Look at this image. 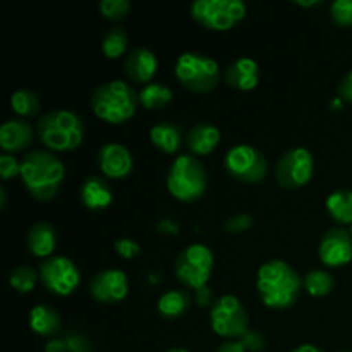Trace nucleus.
Returning <instances> with one entry per match:
<instances>
[{
    "label": "nucleus",
    "mask_w": 352,
    "mask_h": 352,
    "mask_svg": "<svg viewBox=\"0 0 352 352\" xmlns=\"http://www.w3.org/2000/svg\"><path fill=\"white\" fill-rule=\"evenodd\" d=\"M64 177L65 167L54 151H28L21 160V179L24 188L38 201L55 198Z\"/></svg>",
    "instance_id": "f257e3e1"
},
{
    "label": "nucleus",
    "mask_w": 352,
    "mask_h": 352,
    "mask_svg": "<svg viewBox=\"0 0 352 352\" xmlns=\"http://www.w3.org/2000/svg\"><path fill=\"white\" fill-rule=\"evenodd\" d=\"M256 289L267 308L287 309L298 301L302 280L289 263L282 260H270L258 270Z\"/></svg>",
    "instance_id": "f03ea898"
},
{
    "label": "nucleus",
    "mask_w": 352,
    "mask_h": 352,
    "mask_svg": "<svg viewBox=\"0 0 352 352\" xmlns=\"http://www.w3.org/2000/svg\"><path fill=\"white\" fill-rule=\"evenodd\" d=\"M36 134L48 150L72 151L82 143L85 122L72 110H48L38 120Z\"/></svg>",
    "instance_id": "7ed1b4c3"
},
{
    "label": "nucleus",
    "mask_w": 352,
    "mask_h": 352,
    "mask_svg": "<svg viewBox=\"0 0 352 352\" xmlns=\"http://www.w3.org/2000/svg\"><path fill=\"white\" fill-rule=\"evenodd\" d=\"M138 103L140 95L119 79L98 86L91 95L93 113L109 124L127 122L136 113Z\"/></svg>",
    "instance_id": "20e7f679"
},
{
    "label": "nucleus",
    "mask_w": 352,
    "mask_h": 352,
    "mask_svg": "<svg viewBox=\"0 0 352 352\" xmlns=\"http://www.w3.org/2000/svg\"><path fill=\"white\" fill-rule=\"evenodd\" d=\"M168 192L182 203L198 201L208 188V174L201 162L192 155H181L167 174Z\"/></svg>",
    "instance_id": "39448f33"
},
{
    "label": "nucleus",
    "mask_w": 352,
    "mask_h": 352,
    "mask_svg": "<svg viewBox=\"0 0 352 352\" xmlns=\"http://www.w3.org/2000/svg\"><path fill=\"white\" fill-rule=\"evenodd\" d=\"M175 78L192 93H208L220 82V67L208 55L186 52L175 62Z\"/></svg>",
    "instance_id": "423d86ee"
},
{
    "label": "nucleus",
    "mask_w": 352,
    "mask_h": 352,
    "mask_svg": "<svg viewBox=\"0 0 352 352\" xmlns=\"http://www.w3.org/2000/svg\"><path fill=\"white\" fill-rule=\"evenodd\" d=\"M192 19L212 31H229L246 16L243 0H196L191 6Z\"/></svg>",
    "instance_id": "0eeeda50"
},
{
    "label": "nucleus",
    "mask_w": 352,
    "mask_h": 352,
    "mask_svg": "<svg viewBox=\"0 0 352 352\" xmlns=\"http://www.w3.org/2000/svg\"><path fill=\"white\" fill-rule=\"evenodd\" d=\"M213 261L215 258L208 246L199 243L189 244L179 253L177 260H175V277L182 285L198 291L208 284L213 272Z\"/></svg>",
    "instance_id": "6e6552de"
},
{
    "label": "nucleus",
    "mask_w": 352,
    "mask_h": 352,
    "mask_svg": "<svg viewBox=\"0 0 352 352\" xmlns=\"http://www.w3.org/2000/svg\"><path fill=\"white\" fill-rule=\"evenodd\" d=\"M227 174L243 184H258L267 177V158L258 148L251 144H237L223 158Z\"/></svg>",
    "instance_id": "1a4fd4ad"
},
{
    "label": "nucleus",
    "mask_w": 352,
    "mask_h": 352,
    "mask_svg": "<svg viewBox=\"0 0 352 352\" xmlns=\"http://www.w3.org/2000/svg\"><path fill=\"white\" fill-rule=\"evenodd\" d=\"M210 323L217 336L236 339L250 330V315L236 296L226 294L217 299L210 311Z\"/></svg>",
    "instance_id": "9d476101"
},
{
    "label": "nucleus",
    "mask_w": 352,
    "mask_h": 352,
    "mask_svg": "<svg viewBox=\"0 0 352 352\" xmlns=\"http://www.w3.org/2000/svg\"><path fill=\"white\" fill-rule=\"evenodd\" d=\"M315 174V158L308 148H291L275 167V177L284 189H299L308 184Z\"/></svg>",
    "instance_id": "9b49d317"
},
{
    "label": "nucleus",
    "mask_w": 352,
    "mask_h": 352,
    "mask_svg": "<svg viewBox=\"0 0 352 352\" xmlns=\"http://www.w3.org/2000/svg\"><path fill=\"white\" fill-rule=\"evenodd\" d=\"M40 280L48 292L55 296H71L81 282L79 268L65 256H52L40 263Z\"/></svg>",
    "instance_id": "f8f14e48"
},
{
    "label": "nucleus",
    "mask_w": 352,
    "mask_h": 352,
    "mask_svg": "<svg viewBox=\"0 0 352 352\" xmlns=\"http://www.w3.org/2000/svg\"><path fill=\"white\" fill-rule=\"evenodd\" d=\"M129 292L127 275L119 268H107L98 272L89 282V294L102 305H117Z\"/></svg>",
    "instance_id": "ddd939ff"
},
{
    "label": "nucleus",
    "mask_w": 352,
    "mask_h": 352,
    "mask_svg": "<svg viewBox=\"0 0 352 352\" xmlns=\"http://www.w3.org/2000/svg\"><path fill=\"white\" fill-rule=\"evenodd\" d=\"M320 260L330 268H339L352 260V236L346 229L333 227L320 241Z\"/></svg>",
    "instance_id": "4468645a"
},
{
    "label": "nucleus",
    "mask_w": 352,
    "mask_h": 352,
    "mask_svg": "<svg viewBox=\"0 0 352 352\" xmlns=\"http://www.w3.org/2000/svg\"><path fill=\"white\" fill-rule=\"evenodd\" d=\"M96 164L109 179H124L133 172L134 160L131 151L120 143L103 144L96 155Z\"/></svg>",
    "instance_id": "2eb2a0df"
},
{
    "label": "nucleus",
    "mask_w": 352,
    "mask_h": 352,
    "mask_svg": "<svg viewBox=\"0 0 352 352\" xmlns=\"http://www.w3.org/2000/svg\"><path fill=\"white\" fill-rule=\"evenodd\" d=\"M33 140V127L24 119H10L0 127V146L6 153L24 151L28 146H31Z\"/></svg>",
    "instance_id": "dca6fc26"
},
{
    "label": "nucleus",
    "mask_w": 352,
    "mask_h": 352,
    "mask_svg": "<svg viewBox=\"0 0 352 352\" xmlns=\"http://www.w3.org/2000/svg\"><path fill=\"white\" fill-rule=\"evenodd\" d=\"M124 69H126L127 78L133 82L144 86L150 85V81L157 74L158 69L157 55L151 50H148V48H136V50H133L127 55Z\"/></svg>",
    "instance_id": "f3484780"
},
{
    "label": "nucleus",
    "mask_w": 352,
    "mask_h": 352,
    "mask_svg": "<svg viewBox=\"0 0 352 352\" xmlns=\"http://www.w3.org/2000/svg\"><path fill=\"white\" fill-rule=\"evenodd\" d=\"M226 82L239 91H251L260 82V65L253 58H237L226 69Z\"/></svg>",
    "instance_id": "a211bd4d"
},
{
    "label": "nucleus",
    "mask_w": 352,
    "mask_h": 352,
    "mask_svg": "<svg viewBox=\"0 0 352 352\" xmlns=\"http://www.w3.org/2000/svg\"><path fill=\"white\" fill-rule=\"evenodd\" d=\"M79 195H81L82 205L91 212H102V210L109 208L113 199L112 188H110L109 181L103 179L102 175L86 177L82 181Z\"/></svg>",
    "instance_id": "6ab92c4d"
},
{
    "label": "nucleus",
    "mask_w": 352,
    "mask_h": 352,
    "mask_svg": "<svg viewBox=\"0 0 352 352\" xmlns=\"http://www.w3.org/2000/svg\"><path fill=\"white\" fill-rule=\"evenodd\" d=\"M26 246L33 256L52 258L57 248V230L48 222H36L26 234Z\"/></svg>",
    "instance_id": "aec40b11"
},
{
    "label": "nucleus",
    "mask_w": 352,
    "mask_h": 352,
    "mask_svg": "<svg viewBox=\"0 0 352 352\" xmlns=\"http://www.w3.org/2000/svg\"><path fill=\"white\" fill-rule=\"evenodd\" d=\"M220 129L213 124L208 122H199L192 127L191 131L186 136V143L188 148L192 151V155H199V157H205V155L213 153L217 150V146L220 144Z\"/></svg>",
    "instance_id": "412c9836"
},
{
    "label": "nucleus",
    "mask_w": 352,
    "mask_h": 352,
    "mask_svg": "<svg viewBox=\"0 0 352 352\" xmlns=\"http://www.w3.org/2000/svg\"><path fill=\"white\" fill-rule=\"evenodd\" d=\"M30 327L36 336L54 337L60 332V315L52 306L38 305L30 311Z\"/></svg>",
    "instance_id": "4be33fe9"
},
{
    "label": "nucleus",
    "mask_w": 352,
    "mask_h": 352,
    "mask_svg": "<svg viewBox=\"0 0 352 352\" xmlns=\"http://www.w3.org/2000/svg\"><path fill=\"white\" fill-rule=\"evenodd\" d=\"M150 140L160 151L167 155H174L181 148L182 131L174 122H160L151 127Z\"/></svg>",
    "instance_id": "5701e85b"
},
{
    "label": "nucleus",
    "mask_w": 352,
    "mask_h": 352,
    "mask_svg": "<svg viewBox=\"0 0 352 352\" xmlns=\"http://www.w3.org/2000/svg\"><path fill=\"white\" fill-rule=\"evenodd\" d=\"M158 313L165 320H177L191 308V298L184 291H168L158 299Z\"/></svg>",
    "instance_id": "b1692460"
},
{
    "label": "nucleus",
    "mask_w": 352,
    "mask_h": 352,
    "mask_svg": "<svg viewBox=\"0 0 352 352\" xmlns=\"http://www.w3.org/2000/svg\"><path fill=\"white\" fill-rule=\"evenodd\" d=\"M327 210L337 223H352V191L337 189L327 198Z\"/></svg>",
    "instance_id": "393cba45"
},
{
    "label": "nucleus",
    "mask_w": 352,
    "mask_h": 352,
    "mask_svg": "<svg viewBox=\"0 0 352 352\" xmlns=\"http://www.w3.org/2000/svg\"><path fill=\"white\" fill-rule=\"evenodd\" d=\"M172 102V89L160 82H150L140 91V103L148 110H160Z\"/></svg>",
    "instance_id": "a878e982"
},
{
    "label": "nucleus",
    "mask_w": 352,
    "mask_h": 352,
    "mask_svg": "<svg viewBox=\"0 0 352 352\" xmlns=\"http://www.w3.org/2000/svg\"><path fill=\"white\" fill-rule=\"evenodd\" d=\"M302 287L313 298H323V296L330 294L333 291V287H336V278L325 270H311L309 274L305 275Z\"/></svg>",
    "instance_id": "bb28decb"
},
{
    "label": "nucleus",
    "mask_w": 352,
    "mask_h": 352,
    "mask_svg": "<svg viewBox=\"0 0 352 352\" xmlns=\"http://www.w3.org/2000/svg\"><path fill=\"white\" fill-rule=\"evenodd\" d=\"M129 45V34L122 26L110 28L105 33L102 41V50L107 58H119L122 57L124 52L127 50Z\"/></svg>",
    "instance_id": "cd10ccee"
},
{
    "label": "nucleus",
    "mask_w": 352,
    "mask_h": 352,
    "mask_svg": "<svg viewBox=\"0 0 352 352\" xmlns=\"http://www.w3.org/2000/svg\"><path fill=\"white\" fill-rule=\"evenodd\" d=\"M10 107L21 117H34L40 113V96L31 89H17L10 96Z\"/></svg>",
    "instance_id": "c85d7f7f"
},
{
    "label": "nucleus",
    "mask_w": 352,
    "mask_h": 352,
    "mask_svg": "<svg viewBox=\"0 0 352 352\" xmlns=\"http://www.w3.org/2000/svg\"><path fill=\"white\" fill-rule=\"evenodd\" d=\"M38 278H40V274H36L31 267H17L10 272L9 284L19 294H28L36 287Z\"/></svg>",
    "instance_id": "c756f323"
},
{
    "label": "nucleus",
    "mask_w": 352,
    "mask_h": 352,
    "mask_svg": "<svg viewBox=\"0 0 352 352\" xmlns=\"http://www.w3.org/2000/svg\"><path fill=\"white\" fill-rule=\"evenodd\" d=\"M129 0H102L100 2V12L109 21H120L129 14Z\"/></svg>",
    "instance_id": "7c9ffc66"
},
{
    "label": "nucleus",
    "mask_w": 352,
    "mask_h": 352,
    "mask_svg": "<svg viewBox=\"0 0 352 352\" xmlns=\"http://www.w3.org/2000/svg\"><path fill=\"white\" fill-rule=\"evenodd\" d=\"M332 21L340 28L352 26V0H336L330 7Z\"/></svg>",
    "instance_id": "2f4dec72"
},
{
    "label": "nucleus",
    "mask_w": 352,
    "mask_h": 352,
    "mask_svg": "<svg viewBox=\"0 0 352 352\" xmlns=\"http://www.w3.org/2000/svg\"><path fill=\"white\" fill-rule=\"evenodd\" d=\"M65 352H93L91 340L78 332H71L64 337Z\"/></svg>",
    "instance_id": "473e14b6"
},
{
    "label": "nucleus",
    "mask_w": 352,
    "mask_h": 352,
    "mask_svg": "<svg viewBox=\"0 0 352 352\" xmlns=\"http://www.w3.org/2000/svg\"><path fill=\"white\" fill-rule=\"evenodd\" d=\"M253 227V217L248 215V213H236V215L229 217L223 223V229L229 234H239L244 230L251 229Z\"/></svg>",
    "instance_id": "72a5a7b5"
},
{
    "label": "nucleus",
    "mask_w": 352,
    "mask_h": 352,
    "mask_svg": "<svg viewBox=\"0 0 352 352\" xmlns=\"http://www.w3.org/2000/svg\"><path fill=\"white\" fill-rule=\"evenodd\" d=\"M0 175L3 181H10L16 175H21V162L12 153H3L0 157Z\"/></svg>",
    "instance_id": "f704fd0d"
},
{
    "label": "nucleus",
    "mask_w": 352,
    "mask_h": 352,
    "mask_svg": "<svg viewBox=\"0 0 352 352\" xmlns=\"http://www.w3.org/2000/svg\"><path fill=\"white\" fill-rule=\"evenodd\" d=\"M113 248H116L117 254L120 258H126V260H133V258H136L141 253L140 244L133 239H117Z\"/></svg>",
    "instance_id": "c9c22d12"
},
{
    "label": "nucleus",
    "mask_w": 352,
    "mask_h": 352,
    "mask_svg": "<svg viewBox=\"0 0 352 352\" xmlns=\"http://www.w3.org/2000/svg\"><path fill=\"white\" fill-rule=\"evenodd\" d=\"M241 344L244 346V349L250 352H260L265 349V339L263 336H260L254 330H248L243 337H241Z\"/></svg>",
    "instance_id": "e433bc0d"
},
{
    "label": "nucleus",
    "mask_w": 352,
    "mask_h": 352,
    "mask_svg": "<svg viewBox=\"0 0 352 352\" xmlns=\"http://www.w3.org/2000/svg\"><path fill=\"white\" fill-rule=\"evenodd\" d=\"M339 98L342 102L352 103V69L340 79L339 82Z\"/></svg>",
    "instance_id": "4c0bfd02"
},
{
    "label": "nucleus",
    "mask_w": 352,
    "mask_h": 352,
    "mask_svg": "<svg viewBox=\"0 0 352 352\" xmlns=\"http://www.w3.org/2000/svg\"><path fill=\"white\" fill-rule=\"evenodd\" d=\"M196 302H198V306H201V308L212 305V302H213V292H212V289L208 287V285H205V287H201V289H198V291H196Z\"/></svg>",
    "instance_id": "58836bf2"
},
{
    "label": "nucleus",
    "mask_w": 352,
    "mask_h": 352,
    "mask_svg": "<svg viewBox=\"0 0 352 352\" xmlns=\"http://www.w3.org/2000/svg\"><path fill=\"white\" fill-rule=\"evenodd\" d=\"M45 352H65L64 337H55V339L48 340L45 346Z\"/></svg>",
    "instance_id": "ea45409f"
},
{
    "label": "nucleus",
    "mask_w": 352,
    "mask_h": 352,
    "mask_svg": "<svg viewBox=\"0 0 352 352\" xmlns=\"http://www.w3.org/2000/svg\"><path fill=\"white\" fill-rule=\"evenodd\" d=\"M215 352H246L241 340H230V342L222 344Z\"/></svg>",
    "instance_id": "a19ab883"
},
{
    "label": "nucleus",
    "mask_w": 352,
    "mask_h": 352,
    "mask_svg": "<svg viewBox=\"0 0 352 352\" xmlns=\"http://www.w3.org/2000/svg\"><path fill=\"white\" fill-rule=\"evenodd\" d=\"M158 230L165 234H172V236H177L179 226L174 220H162V222L158 223Z\"/></svg>",
    "instance_id": "79ce46f5"
},
{
    "label": "nucleus",
    "mask_w": 352,
    "mask_h": 352,
    "mask_svg": "<svg viewBox=\"0 0 352 352\" xmlns=\"http://www.w3.org/2000/svg\"><path fill=\"white\" fill-rule=\"evenodd\" d=\"M291 352H323V351L318 349L316 346H313V344H302V346L296 347V349Z\"/></svg>",
    "instance_id": "37998d69"
},
{
    "label": "nucleus",
    "mask_w": 352,
    "mask_h": 352,
    "mask_svg": "<svg viewBox=\"0 0 352 352\" xmlns=\"http://www.w3.org/2000/svg\"><path fill=\"white\" fill-rule=\"evenodd\" d=\"M296 3L301 7H313V6H320L322 0H296Z\"/></svg>",
    "instance_id": "c03bdc74"
},
{
    "label": "nucleus",
    "mask_w": 352,
    "mask_h": 352,
    "mask_svg": "<svg viewBox=\"0 0 352 352\" xmlns=\"http://www.w3.org/2000/svg\"><path fill=\"white\" fill-rule=\"evenodd\" d=\"M7 205V191L6 188H0V208H6Z\"/></svg>",
    "instance_id": "a18cd8bd"
},
{
    "label": "nucleus",
    "mask_w": 352,
    "mask_h": 352,
    "mask_svg": "<svg viewBox=\"0 0 352 352\" xmlns=\"http://www.w3.org/2000/svg\"><path fill=\"white\" fill-rule=\"evenodd\" d=\"M167 352H189V351H186V349H170V351H167Z\"/></svg>",
    "instance_id": "49530a36"
},
{
    "label": "nucleus",
    "mask_w": 352,
    "mask_h": 352,
    "mask_svg": "<svg viewBox=\"0 0 352 352\" xmlns=\"http://www.w3.org/2000/svg\"><path fill=\"white\" fill-rule=\"evenodd\" d=\"M351 236H352V223H351Z\"/></svg>",
    "instance_id": "de8ad7c7"
},
{
    "label": "nucleus",
    "mask_w": 352,
    "mask_h": 352,
    "mask_svg": "<svg viewBox=\"0 0 352 352\" xmlns=\"http://www.w3.org/2000/svg\"><path fill=\"white\" fill-rule=\"evenodd\" d=\"M339 352H351V351H339Z\"/></svg>",
    "instance_id": "09e8293b"
}]
</instances>
